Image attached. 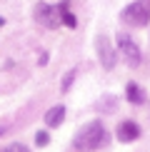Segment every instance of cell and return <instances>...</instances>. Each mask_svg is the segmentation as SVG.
I'll use <instances>...</instances> for the list:
<instances>
[{
  "label": "cell",
  "mask_w": 150,
  "mask_h": 152,
  "mask_svg": "<svg viewBox=\"0 0 150 152\" xmlns=\"http://www.w3.org/2000/svg\"><path fill=\"white\" fill-rule=\"evenodd\" d=\"M75 75H78V70H68V72H65V77H62V92H68V90H70V85H73Z\"/></svg>",
  "instance_id": "obj_11"
},
{
  "label": "cell",
  "mask_w": 150,
  "mask_h": 152,
  "mask_svg": "<svg viewBox=\"0 0 150 152\" xmlns=\"http://www.w3.org/2000/svg\"><path fill=\"white\" fill-rule=\"evenodd\" d=\"M123 20L128 25H135V28H143V25L150 23V0H135L128 8L123 10Z\"/></svg>",
  "instance_id": "obj_2"
},
{
  "label": "cell",
  "mask_w": 150,
  "mask_h": 152,
  "mask_svg": "<svg viewBox=\"0 0 150 152\" xmlns=\"http://www.w3.org/2000/svg\"><path fill=\"white\" fill-rule=\"evenodd\" d=\"M125 95H128V100H130L133 105H140L143 100H145V92H143V87H140V85H135V82H130V85H128Z\"/></svg>",
  "instance_id": "obj_8"
},
{
  "label": "cell",
  "mask_w": 150,
  "mask_h": 152,
  "mask_svg": "<svg viewBox=\"0 0 150 152\" xmlns=\"http://www.w3.org/2000/svg\"><path fill=\"white\" fill-rule=\"evenodd\" d=\"M35 15H38V20L45 25V28H58V23H60V12H58V8H50L48 3H38Z\"/></svg>",
  "instance_id": "obj_5"
},
{
  "label": "cell",
  "mask_w": 150,
  "mask_h": 152,
  "mask_svg": "<svg viewBox=\"0 0 150 152\" xmlns=\"http://www.w3.org/2000/svg\"><path fill=\"white\" fill-rule=\"evenodd\" d=\"M3 23H5V20H3V18H0V25H3Z\"/></svg>",
  "instance_id": "obj_13"
},
{
  "label": "cell",
  "mask_w": 150,
  "mask_h": 152,
  "mask_svg": "<svg viewBox=\"0 0 150 152\" xmlns=\"http://www.w3.org/2000/svg\"><path fill=\"white\" fill-rule=\"evenodd\" d=\"M0 152H3V150H0Z\"/></svg>",
  "instance_id": "obj_14"
},
{
  "label": "cell",
  "mask_w": 150,
  "mask_h": 152,
  "mask_svg": "<svg viewBox=\"0 0 150 152\" xmlns=\"http://www.w3.org/2000/svg\"><path fill=\"white\" fill-rule=\"evenodd\" d=\"M95 50H98V58H100V62H103V67H105V70H112L118 55H115V50H112L110 40L105 35H100L98 40H95Z\"/></svg>",
  "instance_id": "obj_3"
},
{
  "label": "cell",
  "mask_w": 150,
  "mask_h": 152,
  "mask_svg": "<svg viewBox=\"0 0 150 152\" xmlns=\"http://www.w3.org/2000/svg\"><path fill=\"white\" fill-rule=\"evenodd\" d=\"M103 142H105V127H103V122H100V120L88 122L85 127L75 135V147H78V150H85V152L98 150Z\"/></svg>",
  "instance_id": "obj_1"
},
{
  "label": "cell",
  "mask_w": 150,
  "mask_h": 152,
  "mask_svg": "<svg viewBox=\"0 0 150 152\" xmlns=\"http://www.w3.org/2000/svg\"><path fill=\"white\" fill-rule=\"evenodd\" d=\"M138 137H140V127L135 122H130V120H125L120 127H118V140L120 142H133Z\"/></svg>",
  "instance_id": "obj_6"
},
{
  "label": "cell",
  "mask_w": 150,
  "mask_h": 152,
  "mask_svg": "<svg viewBox=\"0 0 150 152\" xmlns=\"http://www.w3.org/2000/svg\"><path fill=\"white\" fill-rule=\"evenodd\" d=\"M48 142H50V135H48L45 130H38L35 132V145H38V147H45Z\"/></svg>",
  "instance_id": "obj_10"
},
{
  "label": "cell",
  "mask_w": 150,
  "mask_h": 152,
  "mask_svg": "<svg viewBox=\"0 0 150 152\" xmlns=\"http://www.w3.org/2000/svg\"><path fill=\"white\" fill-rule=\"evenodd\" d=\"M58 12H60V23H65L68 28H75V25H78V20H75V15H73L70 10H68V3L58 5Z\"/></svg>",
  "instance_id": "obj_9"
},
{
  "label": "cell",
  "mask_w": 150,
  "mask_h": 152,
  "mask_svg": "<svg viewBox=\"0 0 150 152\" xmlns=\"http://www.w3.org/2000/svg\"><path fill=\"white\" fill-rule=\"evenodd\" d=\"M118 50L128 58L130 65H138V62H140V50H138V45L133 42V37H130V35H125V33L118 35Z\"/></svg>",
  "instance_id": "obj_4"
},
{
  "label": "cell",
  "mask_w": 150,
  "mask_h": 152,
  "mask_svg": "<svg viewBox=\"0 0 150 152\" xmlns=\"http://www.w3.org/2000/svg\"><path fill=\"white\" fill-rule=\"evenodd\" d=\"M62 120H65V107L62 105H55L45 112V125L48 127H58V125H62Z\"/></svg>",
  "instance_id": "obj_7"
},
{
  "label": "cell",
  "mask_w": 150,
  "mask_h": 152,
  "mask_svg": "<svg viewBox=\"0 0 150 152\" xmlns=\"http://www.w3.org/2000/svg\"><path fill=\"white\" fill-rule=\"evenodd\" d=\"M3 152H30L25 145H20V142H15V145H10V147H5Z\"/></svg>",
  "instance_id": "obj_12"
}]
</instances>
